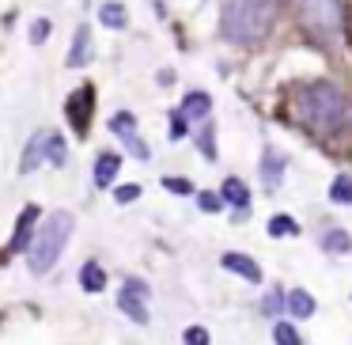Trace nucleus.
<instances>
[{
    "instance_id": "nucleus-1",
    "label": "nucleus",
    "mask_w": 352,
    "mask_h": 345,
    "mask_svg": "<svg viewBox=\"0 0 352 345\" xmlns=\"http://www.w3.org/2000/svg\"><path fill=\"white\" fill-rule=\"evenodd\" d=\"M280 16V0H228L220 16V31L235 46H254L273 31Z\"/></svg>"
},
{
    "instance_id": "nucleus-2",
    "label": "nucleus",
    "mask_w": 352,
    "mask_h": 345,
    "mask_svg": "<svg viewBox=\"0 0 352 345\" xmlns=\"http://www.w3.org/2000/svg\"><path fill=\"white\" fill-rule=\"evenodd\" d=\"M72 228H76V220H72V213H65V209H57V213H50L46 220H42L38 236H34L31 251H27V266H31V273H50V269L57 266V258H61Z\"/></svg>"
},
{
    "instance_id": "nucleus-3",
    "label": "nucleus",
    "mask_w": 352,
    "mask_h": 345,
    "mask_svg": "<svg viewBox=\"0 0 352 345\" xmlns=\"http://www.w3.org/2000/svg\"><path fill=\"white\" fill-rule=\"evenodd\" d=\"M303 118L311 129H322V133H333L344 125V114H349V107H344V95L337 92L333 84H311L303 92Z\"/></svg>"
},
{
    "instance_id": "nucleus-4",
    "label": "nucleus",
    "mask_w": 352,
    "mask_h": 345,
    "mask_svg": "<svg viewBox=\"0 0 352 345\" xmlns=\"http://www.w3.org/2000/svg\"><path fill=\"white\" fill-rule=\"evenodd\" d=\"M299 23L311 39L318 42H337L344 31V12L341 0H303L299 4Z\"/></svg>"
},
{
    "instance_id": "nucleus-5",
    "label": "nucleus",
    "mask_w": 352,
    "mask_h": 345,
    "mask_svg": "<svg viewBox=\"0 0 352 345\" xmlns=\"http://www.w3.org/2000/svg\"><path fill=\"white\" fill-rule=\"evenodd\" d=\"M144 300H148V284L144 281H125V289H122V296H118V307H122L125 315H129L137 326H144L148 322V307H144Z\"/></svg>"
},
{
    "instance_id": "nucleus-6",
    "label": "nucleus",
    "mask_w": 352,
    "mask_h": 345,
    "mask_svg": "<svg viewBox=\"0 0 352 345\" xmlns=\"http://www.w3.org/2000/svg\"><path fill=\"white\" fill-rule=\"evenodd\" d=\"M110 129L118 133V137L125 140V148H129L137 160H152V152H148V145L140 140V133H137V118L129 114V110H122V114H114L110 118Z\"/></svg>"
},
{
    "instance_id": "nucleus-7",
    "label": "nucleus",
    "mask_w": 352,
    "mask_h": 345,
    "mask_svg": "<svg viewBox=\"0 0 352 345\" xmlns=\"http://www.w3.org/2000/svg\"><path fill=\"white\" fill-rule=\"evenodd\" d=\"M34 220H38V209L34 205H27L23 213H19V224H16V231H12V243H8V254H23V251H31V243H34Z\"/></svg>"
},
{
    "instance_id": "nucleus-8",
    "label": "nucleus",
    "mask_w": 352,
    "mask_h": 345,
    "mask_svg": "<svg viewBox=\"0 0 352 345\" xmlns=\"http://www.w3.org/2000/svg\"><path fill=\"white\" fill-rule=\"evenodd\" d=\"M91 107H95V92H91V87H80V92L69 99V107H65V110H69V122L76 125L80 137L87 133V118H91Z\"/></svg>"
},
{
    "instance_id": "nucleus-9",
    "label": "nucleus",
    "mask_w": 352,
    "mask_h": 345,
    "mask_svg": "<svg viewBox=\"0 0 352 345\" xmlns=\"http://www.w3.org/2000/svg\"><path fill=\"white\" fill-rule=\"evenodd\" d=\"M42 160H50V133H34V137L27 140L23 160H19V171H23V175H31Z\"/></svg>"
},
{
    "instance_id": "nucleus-10",
    "label": "nucleus",
    "mask_w": 352,
    "mask_h": 345,
    "mask_svg": "<svg viewBox=\"0 0 352 345\" xmlns=\"http://www.w3.org/2000/svg\"><path fill=\"white\" fill-rule=\"evenodd\" d=\"M69 69H84L87 61H91V27H76V34H72V46H69Z\"/></svg>"
},
{
    "instance_id": "nucleus-11",
    "label": "nucleus",
    "mask_w": 352,
    "mask_h": 345,
    "mask_svg": "<svg viewBox=\"0 0 352 345\" xmlns=\"http://www.w3.org/2000/svg\"><path fill=\"white\" fill-rule=\"evenodd\" d=\"M220 266H223V269H231V273H239L243 281H254V284L261 281V266H258L254 258H246V254H223Z\"/></svg>"
},
{
    "instance_id": "nucleus-12",
    "label": "nucleus",
    "mask_w": 352,
    "mask_h": 345,
    "mask_svg": "<svg viewBox=\"0 0 352 345\" xmlns=\"http://www.w3.org/2000/svg\"><path fill=\"white\" fill-rule=\"evenodd\" d=\"M118 167H122V156L118 152H102L99 160H95V186H110L118 178Z\"/></svg>"
},
{
    "instance_id": "nucleus-13",
    "label": "nucleus",
    "mask_w": 352,
    "mask_h": 345,
    "mask_svg": "<svg viewBox=\"0 0 352 345\" xmlns=\"http://www.w3.org/2000/svg\"><path fill=\"white\" fill-rule=\"evenodd\" d=\"M208 110H212V99H208L205 92H190L182 103V118H190V122H201V118H208Z\"/></svg>"
},
{
    "instance_id": "nucleus-14",
    "label": "nucleus",
    "mask_w": 352,
    "mask_h": 345,
    "mask_svg": "<svg viewBox=\"0 0 352 345\" xmlns=\"http://www.w3.org/2000/svg\"><path fill=\"white\" fill-rule=\"evenodd\" d=\"M220 198L228 201V205H235L239 213H243V209L250 205V190H246V186L239 182V178H228V182L220 186Z\"/></svg>"
},
{
    "instance_id": "nucleus-15",
    "label": "nucleus",
    "mask_w": 352,
    "mask_h": 345,
    "mask_svg": "<svg viewBox=\"0 0 352 345\" xmlns=\"http://www.w3.org/2000/svg\"><path fill=\"white\" fill-rule=\"evenodd\" d=\"M80 284H84V292H102L107 289V269H102L99 262H87V266L80 269Z\"/></svg>"
},
{
    "instance_id": "nucleus-16",
    "label": "nucleus",
    "mask_w": 352,
    "mask_h": 345,
    "mask_svg": "<svg viewBox=\"0 0 352 345\" xmlns=\"http://www.w3.org/2000/svg\"><path fill=\"white\" fill-rule=\"evenodd\" d=\"M314 296L311 292H303V289H296V292H288V311L296 315V319H307V315H314Z\"/></svg>"
},
{
    "instance_id": "nucleus-17",
    "label": "nucleus",
    "mask_w": 352,
    "mask_h": 345,
    "mask_svg": "<svg viewBox=\"0 0 352 345\" xmlns=\"http://www.w3.org/2000/svg\"><path fill=\"white\" fill-rule=\"evenodd\" d=\"M322 247H326L329 254H349L352 251V236H349V231H341V228H333V231H326Z\"/></svg>"
},
{
    "instance_id": "nucleus-18",
    "label": "nucleus",
    "mask_w": 352,
    "mask_h": 345,
    "mask_svg": "<svg viewBox=\"0 0 352 345\" xmlns=\"http://www.w3.org/2000/svg\"><path fill=\"white\" fill-rule=\"evenodd\" d=\"M261 171H265V182H269V190H276V182H280V171H284V156H276V152H265V160H261Z\"/></svg>"
},
{
    "instance_id": "nucleus-19",
    "label": "nucleus",
    "mask_w": 352,
    "mask_h": 345,
    "mask_svg": "<svg viewBox=\"0 0 352 345\" xmlns=\"http://www.w3.org/2000/svg\"><path fill=\"white\" fill-rule=\"evenodd\" d=\"M329 201H337V205H352V178L349 175L333 178V186H329Z\"/></svg>"
},
{
    "instance_id": "nucleus-20",
    "label": "nucleus",
    "mask_w": 352,
    "mask_h": 345,
    "mask_svg": "<svg viewBox=\"0 0 352 345\" xmlns=\"http://www.w3.org/2000/svg\"><path fill=\"white\" fill-rule=\"evenodd\" d=\"M99 23L102 27H114V31H118V27H125V8H122V4H114V0L102 4V8H99Z\"/></svg>"
},
{
    "instance_id": "nucleus-21",
    "label": "nucleus",
    "mask_w": 352,
    "mask_h": 345,
    "mask_svg": "<svg viewBox=\"0 0 352 345\" xmlns=\"http://www.w3.org/2000/svg\"><path fill=\"white\" fill-rule=\"evenodd\" d=\"M273 342L276 345H303V337H299V330L292 326V322H276V326H273Z\"/></svg>"
},
{
    "instance_id": "nucleus-22",
    "label": "nucleus",
    "mask_w": 352,
    "mask_h": 345,
    "mask_svg": "<svg viewBox=\"0 0 352 345\" xmlns=\"http://www.w3.org/2000/svg\"><path fill=\"white\" fill-rule=\"evenodd\" d=\"M296 231H299V224L284 213H276L273 220H269V236H296Z\"/></svg>"
},
{
    "instance_id": "nucleus-23",
    "label": "nucleus",
    "mask_w": 352,
    "mask_h": 345,
    "mask_svg": "<svg viewBox=\"0 0 352 345\" xmlns=\"http://www.w3.org/2000/svg\"><path fill=\"white\" fill-rule=\"evenodd\" d=\"M65 160H69V152H65V140L57 137V133H50V163H54V167H65Z\"/></svg>"
},
{
    "instance_id": "nucleus-24",
    "label": "nucleus",
    "mask_w": 352,
    "mask_h": 345,
    "mask_svg": "<svg viewBox=\"0 0 352 345\" xmlns=\"http://www.w3.org/2000/svg\"><path fill=\"white\" fill-rule=\"evenodd\" d=\"M27 39H31V46H42V42L50 39V19H34V23H31V34H27Z\"/></svg>"
},
{
    "instance_id": "nucleus-25",
    "label": "nucleus",
    "mask_w": 352,
    "mask_h": 345,
    "mask_svg": "<svg viewBox=\"0 0 352 345\" xmlns=\"http://www.w3.org/2000/svg\"><path fill=\"white\" fill-rule=\"evenodd\" d=\"M182 337H186V345H208V330L205 326H190Z\"/></svg>"
},
{
    "instance_id": "nucleus-26",
    "label": "nucleus",
    "mask_w": 352,
    "mask_h": 345,
    "mask_svg": "<svg viewBox=\"0 0 352 345\" xmlns=\"http://www.w3.org/2000/svg\"><path fill=\"white\" fill-rule=\"evenodd\" d=\"M163 186H167L170 194H182V198L193 194V182H186V178H163Z\"/></svg>"
},
{
    "instance_id": "nucleus-27",
    "label": "nucleus",
    "mask_w": 352,
    "mask_h": 345,
    "mask_svg": "<svg viewBox=\"0 0 352 345\" xmlns=\"http://www.w3.org/2000/svg\"><path fill=\"white\" fill-rule=\"evenodd\" d=\"M114 198H118V205H129V201H137V198H140V186H137V182H133V186H122V190H118Z\"/></svg>"
},
{
    "instance_id": "nucleus-28",
    "label": "nucleus",
    "mask_w": 352,
    "mask_h": 345,
    "mask_svg": "<svg viewBox=\"0 0 352 345\" xmlns=\"http://www.w3.org/2000/svg\"><path fill=\"white\" fill-rule=\"evenodd\" d=\"M197 205L205 209V213H216V209H220V198H216V194H197Z\"/></svg>"
},
{
    "instance_id": "nucleus-29",
    "label": "nucleus",
    "mask_w": 352,
    "mask_h": 345,
    "mask_svg": "<svg viewBox=\"0 0 352 345\" xmlns=\"http://www.w3.org/2000/svg\"><path fill=\"white\" fill-rule=\"evenodd\" d=\"M201 148H205V156L212 160V125H205V133H201Z\"/></svg>"
},
{
    "instance_id": "nucleus-30",
    "label": "nucleus",
    "mask_w": 352,
    "mask_h": 345,
    "mask_svg": "<svg viewBox=\"0 0 352 345\" xmlns=\"http://www.w3.org/2000/svg\"><path fill=\"white\" fill-rule=\"evenodd\" d=\"M186 133V118H182V110H178L175 114V129H170V137H182Z\"/></svg>"
},
{
    "instance_id": "nucleus-31",
    "label": "nucleus",
    "mask_w": 352,
    "mask_h": 345,
    "mask_svg": "<svg viewBox=\"0 0 352 345\" xmlns=\"http://www.w3.org/2000/svg\"><path fill=\"white\" fill-rule=\"evenodd\" d=\"M280 300H288V296H280V292H276V296H269L265 300V311H280Z\"/></svg>"
}]
</instances>
